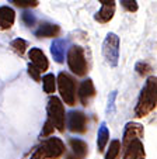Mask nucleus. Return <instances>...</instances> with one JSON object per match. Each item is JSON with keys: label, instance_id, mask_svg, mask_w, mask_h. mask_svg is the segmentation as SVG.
<instances>
[{"label": "nucleus", "instance_id": "obj_1", "mask_svg": "<svg viewBox=\"0 0 157 159\" xmlns=\"http://www.w3.org/2000/svg\"><path fill=\"white\" fill-rule=\"evenodd\" d=\"M157 79L156 76H150L146 80L145 86H143L142 92L139 94L136 107H135V116L139 118L146 117L150 114L151 111L156 108V102H157Z\"/></svg>", "mask_w": 157, "mask_h": 159}, {"label": "nucleus", "instance_id": "obj_2", "mask_svg": "<svg viewBox=\"0 0 157 159\" xmlns=\"http://www.w3.org/2000/svg\"><path fill=\"white\" fill-rule=\"evenodd\" d=\"M66 148L60 138H48L42 141L35 151L33 152L30 159H59L65 153Z\"/></svg>", "mask_w": 157, "mask_h": 159}, {"label": "nucleus", "instance_id": "obj_3", "mask_svg": "<svg viewBox=\"0 0 157 159\" xmlns=\"http://www.w3.org/2000/svg\"><path fill=\"white\" fill-rule=\"evenodd\" d=\"M68 65L70 70L77 76H84L87 73L89 65L86 61V55H84V49L81 47H72L69 48L68 52Z\"/></svg>", "mask_w": 157, "mask_h": 159}, {"label": "nucleus", "instance_id": "obj_4", "mask_svg": "<svg viewBox=\"0 0 157 159\" xmlns=\"http://www.w3.org/2000/svg\"><path fill=\"white\" fill-rule=\"evenodd\" d=\"M48 118L54 123V127L58 131H65V107L59 97L52 96L48 102Z\"/></svg>", "mask_w": 157, "mask_h": 159}, {"label": "nucleus", "instance_id": "obj_5", "mask_svg": "<svg viewBox=\"0 0 157 159\" xmlns=\"http://www.w3.org/2000/svg\"><path fill=\"white\" fill-rule=\"evenodd\" d=\"M58 87H59V93L62 96L65 104L74 106L76 103V86H74V80L70 75L65 72H60L58 75Z\"/></svg>", "mask_w": 157, "mask_h": 159}, {"label": "nucleus", "instance_id": "obj_6", "mask_svg": "<svg viewBox=\"0 0 157 159\" xmlns=\"http://www.w3.org/2000/svg\"><path fill=\"white\" fill-rule=\"evenodd\" d=\"M102 57L107 63L112 68L118 65L119 61V37L114 33H110L102 42Z\"/></svg>", "mask_w": 157, "mask_h": 159}, {"label": "nucleus", "instance_id": "obj_7", "mask_svg": "<svg viewBox=\"0 0 157 159\" xmlns=\"http://www.w3.org/2000/svg\"><path fill=\"white\" fill-rule=\"evenodd\" d=\"M68 127L72 132L83 134L87 129V117L84 113L79 110H73L68 114Z\"/></svg>", "mask_w": 157, "mask_h": 159}, {"label": "nucleus", "instance_id": "obj_8", "mask_svg": "<svg viewBox=\"0 0 157 159\" xmlns=\"http://www.w3.org/2000/svg\"><path fill=\"white\" fill-rule=\"evenodd\" d=\"M125 155L124 159H145V147H143L142 139H133L129 144L125 145Z\"/></svg>", "mask_w": 157, "mask_h": 159}, {"label": "nucleus", "instance_id": "obj_9", "mask_svg": "<svg viewBox=\"0 0 157 159\" xmlns=\"http://www.w3.org/2000/svg\"><path fill=\"white\" fill-rule=\"evenodd\" d=\"M143 135H145V131H143V127L137 123H128L125 125L124 129V139H122V145L129 144L130 141L133 139H142Z\"/></svg>", "mask_w": 157, "mask_h": 159}, {"label": "nucleus", "instance_id": "obj_10", "mask_svg": "<svg viewBox=\"0 0 157 159\" xmlns=\"http://www.w3.org/2000/svg\"><path fill=\"white\" fill-rule=\"evenodd\" d=\"M28 57H30V59H31V65H33L34 68H37L39 72L48 70V68H49L48 58L39 48H31L30 52H28Z\"/></svg>", "mask_w": 157, "mask_h": 159}, {"label": "nucleus", "instance_id": "obj_11", "mask_svg": "<svg viewBox=\"0 0 157 159\" xmlns=\"http://www.w3.org/2000/svg\"><path fill=\"white\" fill-rule=\"evenodd\" d=\"M94 96H95V87L91 79H87V80L81 82L80 87H79V97H80L81 104L89 106L90 100Z\"/></svg>", "mask_w": 157, "mask_h": 159}, {"label": "nucleus", "instance_id": "obj_12", "mask_svg": "<svg viewBox=\"0 0 157 159\" xmlns=\"http://www.w3.org/2000/svg\"><path fill=\"white\" fill-rule=\"evenodd\" d=\"M15 21V13L11 7L2 6L0 7V30L6 31L13 27Z\"/></svg>", "mask_w": 157, "mask_h": 159}, {"label": "nucleus", "instance_id": "obj_13", "mask_svg": "<svg viewBox=\"0 0 157 159\" xmlns=\"http://www.w3.org/2000/svg\"><path fill=\"white\" fill-rule=\"evenodd\" d=\"M60 33L59 25L52 24V23H42L39 25V28L35 31V35L38 38H54V37H58Z\"/></svg>", "mask_w": 157, "mask_h": 159}, {"label": "nucleus", "instance_id": "obj_14", "mask_svg": "<svg viewBox=\"0 0 157 159\" xmlns=\"http://www.w3.org/2000/svg\"><path fill=\"white\" fill-rule=\"evenodd\" d=\"M65 49H66V41L65 39H55L50 45V54L54 57V59L58 63H62L65 61Z\"/></svg>", "mask_w": 157, "mask_h": 159}, {"label": "nucleus", "instance_id": "obj_15", "mask_svg": "<svg viewBox=\"0 0 157 159\" xmlns=\"http://www.w3.org/2000/svg\"><path fill=\"white\" fill-rule=\"evenodd\" d=\"M114 14H115V7H110V6H101V9L95 13L94 18L95 21H98L100 24H107L112 20Z\"/></svg>", "mask_w": 157, "mask_h": 159}, {"label": "nucleus", "instance_id": "obj_16", "mask_svg": "<svg viewBox=\"0 0 157 159\" xmlns=\"http://www.w3.org/2000/svg\"><path fill=\"white\" fill-rule=\"evenodd\" d=\"M108 141H110V131L107 128V124L101 123L100 128H98V134H97V148L98 152H104L105 147H107Z\"/></svg>", "mask_w": 157, "mask_h": 159}, {"label": "nucleus", "instance_id": "obj_17", "mask_svg": "<svg viewBox=\"0 0 157 159\" xmlns=\"http://www.w3.org/2000/svg\"><path fill=\"white\" fill-rule=\"evenodd\" d=\"M69 144H70L72 149H73L74 156H77V158L83 159L84 156L87 155V152H89V147H87V144L83 141V139L72 138L70 141H69Z\"/></svg>", "mask_w": 157, "mask_h": 159}, {"label": "nucleus", "instance_id": "obj_18", "mask_svg": "<svg viewBox=\"0 0 157 159\" xmlns=\"http://www.w3.org/2000/svg\"><path fill=\"white\" fill-rule=\"evenodd\" d=\"M42 86H44L45 93H48V94L55 93V89H56V78H55V75L46 73L42 78Z\"/></svg>", "mask_w": 157, "mask_h": 159}, {"label": "nucleus", "instance_id": "obj_19", "mask_svg": "<svg viewBox=\"0 0 157 159\" xmlns=\"http://www.w3.org/2000/svg\"><path fill=\"white\" fill-rule=\"evenodd\" d=\"M10 47H11V49L17 55L23 57V55L25 54V49H27V47H28V42L25 41V39H23V38H15V39H13V41L10 42Z\"/></svg>", "mask_w": 157, "mask_h": 159}, {"label": "nucleus", "instance_id": "obj_20", "mask_svg": "<svg viewBox=\"0 0 157 159\" xmlns=\"http://www.w3.org/2000/svg\"><path fill=\"white\" fill-rule=\"evenodd\" d=\"M119 152H121V142L118 139H114V141H111L110 148L105 153V159H116Z\"/></svg>", "mask_w": 157, "mask_h": 159}, {"label": "nucleus", "instance_id": "obj_21", "mask_svg": "<svg viewBox=\"0 0 157 159\" xmlns=\"http://www.w3.org/2000/svg\"><path fill=\"white\" fill-rule=\"evenodd\" d=\"M121 6L129 13H135L139 9L136 0H121Z\"/></svg>", "mask_w": 157, "mask_h": 159}, {"label": "nucleus", "instance_id": "obj_22", "mask_svg": "<svg viewBox=\"0 0 157 159\" xmlns=\"http://www.w3.org/2000/svg\"><path fill=\"white\" fill-rule=\"evenodd\" d=\"M54 129H55L54 123H52L49 118H46V121H45L44 127H42V131H41V134H39V137H41V138H45V137H48V135L52 134Z\"/></svg>", "mask_w": 157, "mask_h": 159}, {"label": "nucleus", "instance_id": "obj_23", "mask_svg": "<svg viewBox=\"0 0 157 159\" xmlns=\"http://www.w3.org/2000/svg\"><path fill=\"white\" fill-rule=\"evenodd\" d=\"M21 20H23V23L27 27H33L34 24H35V21H37V18H35V16L33 14V13H30V11H24L23 13V16H21Z\"/></svg>", "mask_w": 157, "mask_h": 159}, {"label": "nucleus", "instance_id": "obj_24", "mask_svg": "<svg viewBox=\"0 0 157 159\" xmlns=\"http://www.w3.org/2000/svg\"><path fill=\"white\" fill-rule=\"evenodd\" d=\"M13 3L18 7H37L38 0H11Z\"/></svg>", "mask_w": 157, "mask_h": 159}, {"label": "nucleus", "instance_id": "obj_25", "mask_svg": "<svg viewBox=\"0 0 157 159\" xmlns=\"http://www.w3.org/2000/svg\"><path fill=\"white\" fill-rule=\"evenodd\" d=\"M135 69H136V72L139 73V75L143 76V75H147V73L150 72V70H151V66L149 65V63H146V62H137Z\"/></svg>", "mask_w": 157, "mask_h": 159}, {"label": "nucleus", "instance_id": "obj_26", "mask_svg": "<svg viewBox=\"0 0 157 159\" xmlns=\"http://www.w3.org/2000/svg\"><path fill=\"white\" fill-rule=\"evenodd\" d=\"M28 75H30L35 82H41V72H39L37 68H34L31 63L28 65Z\"/></svg>", "mask_w": 157, "mask_h": 159}, {"label": "nucleus", "instance_id": "obj_27", "mask_svg": "<svg viewBox=\"0 0 157 159\" xmlns=\"http://www.w3.org/2000/svg\"><path fill=\"white\" fill-rule=\"evenodd\" d=\"M115 97H116V92H112L111 96H110V99H108V108H107L108 113L114 110V102H115Z\"/></svg>", "mask_w": 157, "mask_h": 159}, {"label": "nucleus", "instance_id": "obj_28", "mask_svg": "<svg viewBox=\"0 0 157 159\" xmlns=\"http://www.w3.org/2000/svg\"><path fill=\"white\" fill-rule=\"evenodd\" d=\"M101 3V6H110V7H115V0H98Z\"/></svg>", "mask_w": 157, "mask_h": 159}, {"label": "nucleus", "instance_id": "obj_29", "mask_svg": "<svg viewBox=\"0 0 157 159\" xmlns=\"http://www.w3.org/2000/svg\"><path fill=\"white\" fill-rule=\"evenodd\" d=\"M68 159H80V158H77V156H74V155H68Z\"/></svg>", "mask_w": 157, "mask_h": 159}]
</instances>
